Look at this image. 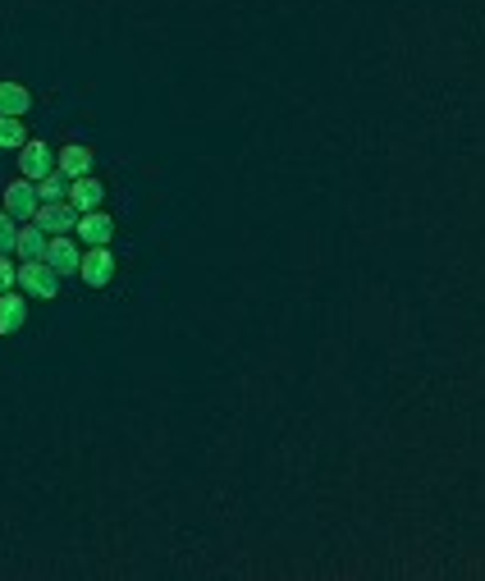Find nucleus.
<instances>
[{"label": "nucleus", "mask_w": 485, "mask_h": 581, "mask_svg": "<svg viewBox=\"0 0 485 581\" xmlns=\"http://www.w3.org/2000/svg\"><path fill=\"white\" fill-rule=\"evenodd\" d=\"M78 216H83V211H78L74 202H42L37 206V216H33V225L55 238V234H74Z\"/></svg>", "instance_id": "nucleus-1"}, {"label": "nucleus", "mask_w": 485, "mask_h": 581, "mask_svg": "<svg viewBox=\"0 0 485 581\" xmlns=\"http://www.w3.org/2000/svg\"><path fill=\"white\" fill-rule=\"evenodd\" d=\"M37 206H42V197H37V183L33 179H14L10 188H5V211H10L19 225H28V220L37 216Z\"/></svg>", "instance_id": "nucleus-2"}, {"label": "nucleus", "mask_w": 485, "mask_h": 581, "mask_svg": "<svg viewBox=\"0 0 485 581\" xmlns=\"http://www.w3.org/2000/svg\"><path fill=\"white\" fill-rule=\"evenodd\" d=\"M19 284H23V293H33V298H55V293H60V270H51L46 261H23Z\"/></svg>", "instance_id": "nucleus-3"}, {"label": "nucleus", "mask_w": 485, "mask_h": 581, "mask_svg": "<svg viewBox=\"0 0 485 581\" xmlns=\"http://www.w3.org/2000/svg\"><path fill=\"white\" fill-rule=\"evenodd\" d=\"M55 170V151H51V142H42V138H28L23 142V151H19V174L23 179H46V174Z\"/></svg>", "instance_id": "nucleus-4"}, {"label": "nucleus", "mask_w": 485, "mask_h": 581, "mask_svg": "<svg viewBox=\"0 0 485 581\" xmlns=\"http://www.w3.org/2000/svg\"><path fill=\"white\" fill-rule=\"evenodd\" d=\"M46 266L60 270V280L65 275H78V266H83V252H78V243L69 234H55L51 243H46Z\"/></svg>", "instance_id": "nucleus-5"}, {"label": "nucleus", "mask_w": 485, "mask_h": 581, "mask_svg": "<svg viewBox=\"0 0 485 581\" xmlns=\"http://www.w3.org/2000/svg\"><path fill=\"white\" fill-rule=\"evenodd\" d=\"M78 238H83L87 248H106L110 238H115V220L106 211H83L78 216Z\"/></svg>", "instance_id": "nucleus-6"}, {"label": "nucleus", "mask_w": 485, "mask_h": 581, "mask_svg": "<svg viewBox=\"0 0 485 581\" xmlns=\"http://www.w3.org/2000/svg\"><path fill=\"white\" fill-rule=\"evenodd\" d=\"M78 275H83L92 289H106L110 275H115V257H110L106 248H87L83 252V266H78Z\"/></svg>", "instance_id": "nucleus-7"}, {"label": "nucleus", "mask_w": 485, "mask_h": 581, "mask_svg": "<svg viewBox=\"0 0 485 581\" xmlns=\"http://www.w3.org/2000/svg\"><path fill=\"white\" fill-rule=\"evenodd\" d=\"M69 202H74L78 211H101V202H106V183L92 179V174H83V179L69 183Z\"/></svg>", "instance_id": "nucleus-8"}, {"label": "nucleus", "mask_w": 485, "mask_h": 581, "mask_svg": "<svg viewBox=\"0 0 485 581\" xmlns=\"http://www.w3.org/2000/svg\"><path fill=\"white\" fill-rule=\"evenodd\" d=\"M23 321H28V302L23 293H0V334H19Z\"/></svg>", "instance_id": "nucleus-9"}, {"label": "nucleus", "mask_w": 485, "mask_h": 581, "mask_svg": "<svg viewBox=\"0 0 485 581\" xmlns=\"http://www.w3.org/2000/svg\"><path fill=\"white\" fill-rule=\"evenodd\" d=\"M46 243H51V234H42V229L28 220V225H19V243H14V252H19L23 261H46Z\"/></svg>", "instance_id": "nucleus-10"}, {"label": "nucleus", "mask_w": 485, "mask_h": 581, "mask_svg": "<svg viewBox=\"0 0 485 581\" xmlns=\"http://www.w3.org/2000/svg\"><path fill=\"white\" fill-rule=\"evenodd\" d=\"M55 165H60L69 179H83V174H92V147H83V142H69V147L55 156Z\"/></svg>", "instance_id": "nucleus-11"}, {"label": "nucleus", "mask_w": 485, "mask_h": 581, "mask_svg": "<svg viewBox=\"0 0 485 581\" xmlns=\"http://www.w3.org/2000/svg\"><path fill=\"white\" fill-rule=\"evenodd\" d=\"M33 110V92L23 83H0V115H28Z\"/></svg>", "instance_id": "nucleus-12"}, {"label": "nucleus", "mask_w": 485, "mask_h": 581, "mask_svg": "<svg viewBox=\"0 0 485 581\" xmlns=\"http://www.w3.org/2000/svg\"><path fill=\"white\" fill-rule=\"evenodd\" d=\"M69 183H74V179L55 165L46 179H37V197H42V202H69Z\"/></svg>", "instance_id": "nucleus-13"}, {"label": "nucleus", "mask_w": 485, "mask_h": 581, "mask_svg": "<svg viewBox=\"0 0 485 581\" xmlns=\"http://www.w3.org/2000/svg\"><path fill=\"white\" fill-rule=\"evenodd\" d=\"M28 133H23V119L19 115H0V151H23Z\"/></svg>", "instance_id": "nucleus-14"}, {"label": "nucleus", "mask_w": 485, "mask_h": 581, "mask_svg": "<svg viewBox=\"0 0 485 581\" xmlns=\"http://www.w3.org/2000/svg\"><path fill=\"white\" fill-rule=\"evenodd\" d=\"M14 243H19V220H14L10 211H0V252L10 257V252H14Z\"/></svg>", "instance_id": "nucleus-15"}, {"label": "nucleus", "mask_w": 485, "mask_h": 581, "mask_svg": "<svg viewBox=\"0 0 485 581\" xmlns=\"http://www.w3.org/2000/svg\"><path fill=\"white\" fill-rule=\"evenodd\" d=\"M14 284H19V266H14V261L0 252V293H10Z\"/></svg>", "instance_id": "nucleus-16"}]
</instances>
